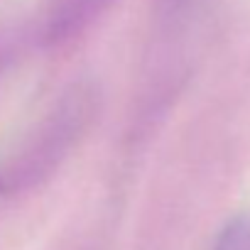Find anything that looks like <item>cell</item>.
Returning a JSON list of instances; mask_svg holds the SVG:
<instances>
[{"label":"cell","mask_w":250,"mask_h":250,"mask_svg":"<svg viewBox=\"0 0 250 250\" xmlns=\"http://www.w3.org/2000/svg\"><path fill=\"white\" fill-rule=\"evenodd\" d=\"M194 0H157V8L162 13V18H179L182 13H187V8Z\"/></svg>","instance_id":"5b68a950"},{"label":"cell","mask_w":250,"mask_h":250,"mask_svg":"<svg viewBox=\"0 0 250 250\" xmlns=\"http://www.w3.org/2000/svg\"><path fill=\"white\" fill-rule=\"evenodd\" d=\"M213 250H250V211L233 216L221 228Z\"/></svg>","instance_id":"3957f363"},{"label":"cell","mask_w":250,"mask_h":250,"mask_svg":"<svg viewBox=\"0 0 250 250\" xmlns=\"http://www.w3.org/2000/svg\"><path fill=\"white\" fill-rule=\"evenodd\" d=\"M113 0H47L35 37L42 47H62L83 35Z\"/></svg>","instance_id":"7a4b0ae2"},{"label":"cell","mask_w":250,"mask_h":250,"mask_svg":"<svg viewBox=\"0 0 250 250\" xmlns=\"http://www.w3.org/2000/svg\"><path fill=\"white\" fill-rule=\"evenodd\" d=\"M101 113V91L93 81L66 86L30 128L0 157V199L42 187L71 157Z\"/></svg>","instance_id":"6da1fadb"},{"label":"cell","mask_w":250,"mask_h":250,"mask_svg":"<svg viewBox=\"0 0 250 250\" xmlns=\"http://www.w3.org/2000/svg\"><path fill=\"white\" fill-rule=\"evenodd\" d=\"M13 52H15V35H13L10 30L0 27V76H3L5 66L10 64Z\"/></svg>","instance_id":"277c9868"}]
</instances>
